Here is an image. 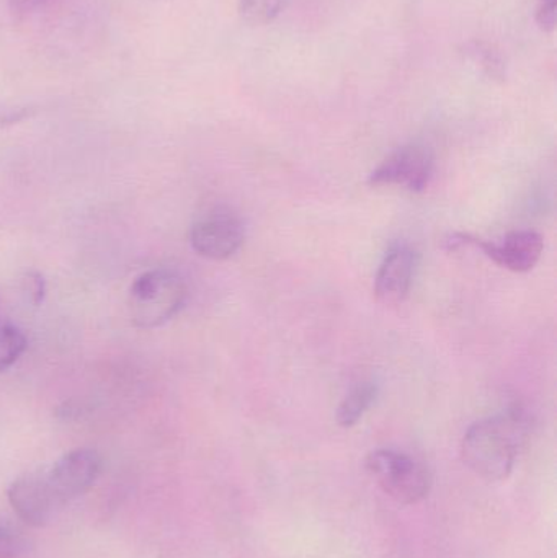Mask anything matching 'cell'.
Instances as JSON below:
<instances>
[{
    "label": "cell",
    "instance_id": "cell-1",
    "mask_svg": "<svg viewBox=\"0 0 557 558\" xmlns=\"http://www.w3.org/2000/svg\"><path fill=\"white\" fill-rule=\"evenodd\" d=\"M529 416L519 407L473 423L464 433V464L484 481H506L529 438Z\"/></svg>",
    "mask_w": 557,
    "mask_h": 558
},
{
    "label": "cell",
    "instance_id": "cell-2",
    "mask_svg": "<svg viewBox=\"0 0 557 558\" xmlns=\"http://www.w3.org/2000/svg\"><path fill=\"white\" fill-rule=\"evenodd\" d=\"M189 299L185 279L169 268H156L134 279L128 312L137 328H159L172 320Z\"/></svg>",
    "mask_w": 557,
    "mask_h": 558
},
{
    "label": "cell",
    "instance_id": "cell-3",
    "mask_svg": "<svg viewBox=\"0 0 557 558\" xmlns=\"http://www.w3.org/2000/svg\"><path fill=\"white\" fill-rule=\"evenodd\" d=\"M365 468L383 492L399 504L417 505L431 494L427 468L405 452L376 449L366 456Z\"/></svg>",
    "mask_w": 557,
    "mask_h": 558
},
{
    "label": "cell",
    "instance_id": "cell-4",
    "mask_svg": "<svg viewBox=\"0 0 557 558\" xmlns=\"http://www.w3.org/2000/svg\"><path fill=\"white\" fill-rule=\"evenodd\" d=\"M104 459L94 449L78 448L43 469L46 484L59 508L87 494L100 477Z\"/></svg>",
    "mask_w": 557,
    "mask_h": 558
},
{
    "label": "cell",
    "instance_id": "cell-5",
    "mask_svg": "<svg viewBox=\"0 0 557 558\" xmlns=\"http://www.w3.org/2000/svg\"><path fill=\"white\" fill-rule=\"evenodd\" d=\"M434 154L422 144H405L389 154L368 177L372 186H401L422 193L434 175Z\"/></svg>",
    "mask_w": 557,
    "mask_h": 558
},
{
    "label": "cell",
    "instance_id": "cell-6",
    "mask_svg": "<svg viewBox=\"0 0 557 558\" xmlns=\"http://www.w3.org/2000/svg\"><path fill=\"white\" fill-rule=\"evenodd\" d=\"M244 238L241 219L222 209L203 216L190 229V245L208 260H228L241 251Z\"/></svg>",
    "mask_w": 557,
    "mask_h": 558
},
{
    "label": "cell",
    "instance_id": "cell-7",
    "mask_svg": "<svg viewBox=\"0 0 557 558\" xmlns=\"http://www.w3.org/2000/svg\"><path fill=\"white\" fill-rule=\"evenodd\" d=\"M447 244L451 248L457 245H476L491 260L507 270L516 271V274H526L532 270L545 251V241L535 231L510 232L500 244L484 242L467 234H455L451 235L450 241H447Z\"/></svg>",
    "mask_w": 557,
    "mask_h": 558
},
{
    "label": "cell",
    "instance_id": "cell-8",
    "mask_svg": "<svg viewBox=\"0 0 557 558\" xmlns=\"http://www.w3.org/2000/svg\"><path fill=\"white\" fill-rule=\"evenodd\" d=\"M7 498L16 517L33 527L45 526L59 510L46 484L43 469L26 472L15 478L7 490Z\"/></svg>",
    "mask_w": 557,
    "mask_h": 558
},
{
    "label": "cell",
    "instance_id": "cell-9",
    "mask_svg": "<svg viewBox=\"0 0 557 558\" xmlns=\"http://www.w3.org/2000/svg\"><path fill=\"white\" fill-rule=\"evenodd\" d=\"M417 257L408 245L398 244L386 252L375 278V294L386 305L401 304L411 292Z\"/></svg>",
    "mask_w": 557,
    "mask_h": 558
},
{
    "label": "cell",
    "instance_id": "cell-10",
    "mask_svg": "<svg viewBox=\"0 0 557 558\" xmlns=\"http://www.w3.org/2000/svg\"><path fill=\"white\" fill-rule=\"evenodd\" d=\"M378 397V387L373 383H359L343 397L336 412V420L342 428H352L372 409Z\"/></svg>",
    "mask_w": 557,
    "mask_h": 558
},
{
    "label": "cell",
    "instance_id": "cell-11",
    "mask_svg": "<svg viewBox=\"0 0 557 558\" xmlns=\"http://www.w3.org/2000/svg\"><path fill=\"white\" fill-rule=\"evenodd\" d=\"M461 52H463L464 58L473 61L493 81H504L506 78V59H504L502 52L491 43L473 39V41L464 43Z\"/></svg>",
    "mask_w": 557,
    "mask_h": 558
},
{
    "label": "cell",
    "instance_id": "cell-12",
    "mask_svg": "<svg viewBox=\"0 0 557 558\" xmlns=\"http://www.w3.org/2000/svg\"><path fill=\"white\" fill-rule=\"evenodd\" d=\"M290 2L291 0H239V13L251 25L264 26L275 22Z\"/></svg>",
    "mask_w": 557,
    "mask_h": 558
},
{
    "label": "cell",
    "instance_id": "cell-13",
    "mask_svg": "<svg viewBox=\"0 0 557 558\" xmlns=\"http://www.w3.org/2000/svg\"><path fill=\"white\" fill-rule=\"evenodd\" d=\"M25 350V333L15 325L0 318V374L10 369Z\"/></svg>",
    "mask_w": 557,
    "mask_h": 558
},
{
    "label": "cell",
    "instance_id": "cell-14",
    "mask_svg": "<svg viewBox=\"0 0 557 558\" xmlns=\"http://www.w3.org/2000/svg\"><path fill=\"white\" fill-rule=\"evenodd\" d=\"M26 543L22 536L0 524V558H20L25 554Z\"/></svg>",
    "mask_w": 557,
    "mask_h": 558
},
{
    "label": "cell",
    "instance_id": "cell-15",
    "mask_svg": "<svg viewBox=\"0 0 557 558\" xmlns=\"http://www.w3.org/2000/svg\"><path fill=\"white\" fill-rule=\"evenodd\" d=\"M556 3L557 0H538L536 2V25L545 33H552L556 28Z\"/></svg>",
    "mask_w": 557,
    "mask_h": 558
},
{
    "label": "cell",
    "instance_id": "cell-16",
    "mask_svg": "<svg viewBox=\"0 0 557 558\" xmlns=\"http://www.w3.org/2000/svg\"><path fill=\"white\" fill-rule=\"evenodd\" d=\"M9 2L13 12L19 13V15H28V13L41 9L48 0H9Z\"/></svg>",
    "mask_w": 557,
    "mask_h": 558
}]
</instances>
